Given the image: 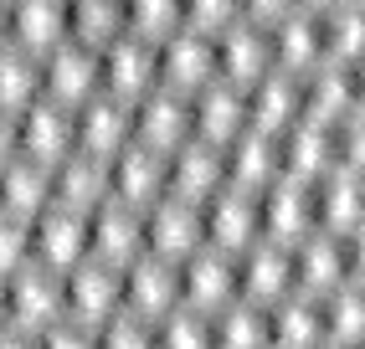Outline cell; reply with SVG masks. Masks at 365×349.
Instances as JSON below:
<instances>
[{"mask_svg":"<svg viewBox=\"0 0 365 349\" xmlns=\"http://www.w3.org/2000/svg\"><path fill=\"white\" fill-rule=\"evenodd\" d=\"M6 318L26 334H46L52 323L67 318V288H62V272L26 262L6 278Z\"/></svg>","mask_w":365,"mask_h":349,"instance_id":"obj_1","label":"cell"},{"mask_svg":"<svg viewBox=\"0 0 365 349\" xmlns=\"http://www.w3.org/2000/svg\"><path fill=\"white\" fill-rule=\"evenodd\" d=\"M155 83L175 93H196L216 83V41L196 26H175L165 41H155Z\"/></svg>","mask_w":365,"mask_h":349,"instance_id":"obj_2","label":"cell"},{"mask_svg":"<svg viewBox=\"0 0 365 349\" xmlns=\"http://www.w3.org/2000/svg\"><path fill=\"white\" fill-rule=\"evenodd\" d=\"M180 303L196 313H216L237 298V257L222 252V246L201 241L196 252H185L180 262Z\"/></svg>","mask_w":365,"mask_h":349,"instance_id":"obj_3","label":"cell"},{"mask_svg":"<svg viewBox=\"0 0 365 349\" xmlns=\"http://www.w3.org/2000/svg\"><path fill=\"white\" fill-rule=\"evenodd\" d=\"M93 93H103L98 46H88V41H78V36L57 41L52 52L41 57V98H57V103L78 108V103H88Z\"/></svg>","mask_w":365,"mask_h":349,"instance_id":"obj_4","label":"cell"},{"mask_svg":"<svg viewBox=\"0 0 365 349\" xmlns=\"http://www.w3.org/2000/svg\"><path fill=\"white\" fill-rule=\"evenodd\" d=\"M118 288H124V308L139 318H165L180 303V267L160 252H139L134 262L118 267Z\"/></svg>","mask_w":365,"mask_h":349,"instance_id":"obj_5","label":"cell"},{"mask_svg":"<svg viewBox=\"0 0 365 349\" xmlns=\"http://www.w3.org/2000/svg\"><path fill=\"white\" fill-rule=\"evenodd\" d=\"M201 226H206V241L222 246V252H247L252 241H262V221H257V190L247 185H222L201 206Z\"/></svg>","mask_w":365,"mask_h":349,"instance_id":"obj_6","label":"cell"},{"mask_svg":"<svg viewBox=\"0 0 365 349\" xmlns=\"http://www.w3.org/2000/svg\"><path fill=\"white\" fill-rule=\"evenodd\" d=\"M257 221H262V241L273 246H299L314 231V190L304 180L278 174L273 185L257 190Z\"/></svg>","mask_w":365,"mask_h":349,"instance_id":"obj_7","label":"cell"},{"mask_svg":"<svg viewBox=\"0 0 365 349\" xmlns=\"http://www.w3.org/2000/svg\"><path fill=\"white\" fill-rule=\"evenodd\" d=\"M222 185H227V155H222L216 144H206V139L190 134L185 144H175V149L165 155V190H170V195L206 206Z\"/></svg>","mask_w":365,"mask_h":349,"instance_id":"obj_8","label":"cell"},{"mask_svg":"<svg viewBox=\"0 0 365 349\" xmlns=\"http://www.w3.org/2000/svg\"><path fill=\"white\" fill-rule=\"evenodd\" d=\"M211 41H216V78L232 83V88H252L273 67V36H267V26H257L247 16H237Z\"/></svg>","mask_w":365,"mask_h":349,"instance_id":"obj_9","label":"cell"},{"mask_svg":"<svg viewBox=\"0 0 365 349\" xmlns=\"http://www.w3.org/2000/svg\"><path fill=\"white\" fill-rule=\"evenodd\" d=\"M62 288H67V318L98 329L103 318H113L124 308V288H118V267L98 262V257H83L78 267L62 272Z\"/></svg>","mask_w":365,"mask_h":349,"instance_id":"obj_10","label":"cell"},{"mask_svg":"<svg viewBox=\"0 0 365 349\" xmlns=\"http://www.w3.org/2000/svg\"><path fill=\"white\" fill-rule=\"evenodd\" d=\"M201 241H206V226H201L196 201H180V195L165 190L155 206H144V252H160L170 262H180Z\"/></svg>","mask_w":365,"mask_h":349,"instance_id":"obj_11","label":"cell"},{"mask_svg":"<svg viewBox=\"0 0 365 349\" xmlns=\"http://www.w3.org/2000/svg\"><path fill=\"white\" fill-rule=\"evenodd\" d=\"M129 118H134V139L160 149V155H170L175 144L190 139V98L175 93V88H160L155 83L150 93H139L129 103Z\"/></svg>","mask_w":365,"mask_h":349,"instance_id":"obj_12","label":"cell"},{"mask_svg":"<svg viewBox=\"0 0 365 349\" xmlns=\"http://www.w3.org/2000/svg\"><path fill=\"white\" fill-rule=\"evenodd\" d=\"M72 149H83V155H98V160H113L118 149L134 139V118H129V103L113 93H93L88 103L72 108Z\"/></svg>","mask_w":365,"mask_h":349,"instance_id":"obj_13","label":"cell"},{"mask_svg":"<svg viewBox=\"0 0 365 349\" xmlns=\"http://www.w3.org/2000/svg\"><path fill=\"white\" fill-rule=\"evenodd\" d=\"M98 78H103V93L134 103L139 93L155 88V41H144L134 31H118L113 41L98 46Z\"/></svg>","mask_w":365,"mask_h":349,"instance_id":"obj_14","label":"cell"},{"mask_svg":"<svg viewBox=\"0 0 365 349\" xmlns=\"http://www.w3.org/2000/svg\"><path fill=\"white\" fill-rule=\"evenodd\" d=\"M83 257H88V216L52 201L31 221V262L52 267V272H67Z\"/></svg>","mask_w":365,"mask_h":349,"instance_id":"obj_15","label":"cell"},{"mask_svg":"<svg viewBox=\"0 0 365 349\" xmlns=\"http://www.w3.org/2000/svg\"><path fill=\"white\" fill-rule=\"evenodd\" d=\"M139 252H144V211L139 206H124L108 195L98 211H88V257L124 267Z\"/></svg>","mask_w":365,"mask_h":349,"instance_id":"obj_16","label":"cell"},{"mask_svg":"<svg viewBox=\"0 0 365 349\" xmlns=\"http://www.w3.org/2000/svg\"><path fill=\"white\" fill-rule=\"evenodd\" d=\"M288 293H294V257H288V246L252 241L247 252H237V298H247L257 308H273Z\"/></svg>","mask_w":365,"mask_h":349,"instance_id":"obj_17","label":"cell"},{"mask_svg":"<svg viewBox=\"0 0 365 349\" xmlns=\"http://www.w3.org/2000/svg\"><path fill=\"white\" fill-rule=\"evenodd\" d=\"M242 129H247V88H232V83H206L190 93V134L227 149Z\"/></svg>","mask_w":365,"mask_h":349,"instance_id":"obj_18","label":"cell"},{"mask_svg":"<svg viewBox=\"0 0 365 349\" xmlns=\"http://www.w3.org/2000/svg\"><path fill=\"white\" fill-rule=\"evenodd\" d=\"M108 195L124 201V206H139V211L155 206L165 195V155L150 149V144H139V139H129L108 160Z\"/></svg>","mask_w":365,"mask_h":349,"instance_id":"obj_19","label":"cell"},{"mask_svg":"<svg viewBox=\"0 0 365 349\" xmlns=\"http://www.w3.org/2000/svg\"><path fill=\"white\" fill-rule=\"evenodd\" d=\"M21 123V155L36 160V165H62L72 155V139H78V129H72V108L57 103V98H36L31 108L16 113Z\"/></svg>","mask_w":365,"mask_h":349,"instance_id":"obj_20","label":"cell"},{"mask_svg":"<svg viewBox=\"0 0 365 349\" xmlns=\"http://www.w3.org/2000/svg\"><path fill=\"white\" fill-rule=\"evenodd\" d=\"M309 190H314V226H319V231L345 236L350 226L365 221V174L360 170L329 165Z\"/></svg>","mask_w":365,"mask_h":349,"instance_id":"obj_21","label":"cell"},{"mask_svg":"<svg viewBox=\"0 0 365 349\" xmlns=\"http://www.w3.org/2000/svg\"><path fill=\"white\" fill-rule=\"evenodd\" d=\"M288 257H294V293L324 298V293H334L339 283H350L345 241H339L334 231H319V226H314L299 246H288Z\"/></svg>","mask_w":365,"mask_h":349,"instance_id":"obj_22","label":"cell"},{"mask_svg":"<svg viewBox=\"0 0 365 349\" xmlns=\"http://www.w3.org/2000/svg\"><path fill=\"white\" fill-rule=\"evenodd\" d=\"M329 165H334V129H324L314 118H299L278 134V174L314 185Z\"/></svg>","mask_w":365,"mask_h":349,"instance_id":"obj_23","label":"cell"},{"mask_svg":"<svg viewBox=\"0 0 365 349\" xmlns=\"http://www.w3.org/2000/svg\"><path fill=\"white\" fill-rule=\"evenodd\" d=\"M299 98H304V118L334 129L345 113H355V78L345 62H314L299 78Z\"/></svg>","mask_w":365,"mask_h":349,"instance_id":"obj_24","label":"cell"},{"mask_svg":"<svg viewBox=\"0 0 365 349\" xmlns=\"http://www.w3.org/2000/svg\"><path fill=\"white\" fill-rule=\"evenodd\" d=\"M304 118V98H299V78L283 67H267L262 78L247 88V123L262 134H283L288 123Z\"/></svg>","mask_w":365,"mask_h":349,"instance_id":"obj_25","label":"cell"},{"mask_svg":"<svg viewBox=\"0 0 365 349\" xmlns=\"http://www.w3.org/2000/svg\"><path fill=\"white\" fill-rule=\"evenodd\" d=\"M52 195H57V206H72L83 216L98 211L108 201V160L72 149L62 165H52Z\"/></svg>","mask_w":365,"mask_h":349,"instance_id":"obj_26","label":"cell"},{"mask_svg":"<svg viewBox=\"0 0 365 349\" xmlns=\"http://www.w3.org/2000/svg\"><path fill=\"white\" fill-rule=\"evenodd\" d=\"M267 36H273V67L294 72V78H304V72L314 62H324V36H319V16L294 6L283 21H273L267 26Z\"/></svg>","mask_w":365,"mask_h":349,"instance_id":"obj_27","label":"cell"},{"mask_svg":"<svg viewBox=\"0 0 365 349\" xmlns=\"http://www.w3.org/2000/svg\"><path fill=\"white\" fill-rule=\"evenodd\" d=\"M52 201H57L52 195V165H36L26 155H16L0 170V211H11L21 221H36Z\"/></svg>","mask_w":365,"mask_h":349,"instance_id":"obj_28","label":"cell"},{"mask_svg":"<svg viewBox=\"0 0 365 349\" xmlns=\"http://www.w3.org/2000/svg\"><path fill=\"white\" fill-rule=\"evenodd\" d=\"M227 180L232 185H247V190H262L278 180V134H262V129H242L227 149Z\"/></svg>","mask_w":365,"mask_h":349,"instance_id":"obj_29","label":"cell"},{"mask_svg":"<svg viewBox=\"0 0 365 349\" xmlns=\"http://www.w3.org/2000/svg\"><path fill=\"white\" fill-rule=\"evenodd\" d=\"M11 41L46 57L67 41V0H11Z\"/></svg>","mask_w":365,"mask_h":349,"instance_id":"obj_30","label":"cell"},{"mask_svg":"<svg viewBox=\"0 0 365 349\" xmlns=\"http://www.w3.org/2000/svg\"><path fill=\"white\" fill-rule=\"evenodd\" d=\"M267 339L273 349H314L324 344V318H319V298L309 293H288L267 308Z\"/></svg>","mask_w":365,"mask_h":349,"instance_id":"obj_31","label":"cell"},{"mask_svg":"<svg viewBox=\"0 0 365 349\" xmlns=\"http://www.w3.org/2000/svg\"><path fill=\"white\" fill-rule=\"evenodd\" d=\"M211 349H273L267 339V308L232 298L227 308L211 313Z\"/></svg>","mask_w":365,"mask_h":349,"instance_id":"obj_32","label":"cell"},{"mask_svg":"<svg viewBox=\"0 0 365 349\" xmlns=\"http://www.w3.org/2000/svg\"><path fill=\"white\" fill-rule=\"evenodd\" d=\"M319 36H324V62H345L355 67L365 57V6L360 0H339L319 16Z\"/></svg>","mask_w":365,"mask_h":349,"instance_id":"obj_33","label":"cell"},{"mask_svg":"<svg viewBox=\"0 0 365 349\" xmlns=\"http://www.w3.org/2000/svg\"><path fill=\"white\" fill-rule=\"evenodd\" d=\"M41 98V57L26 52V46L6 41L0 46V108L6 113H21Z\"/></svg>","mask_w":365,"mask_h":349,"instance_id":"obj_34","label":"cell"},{"mask_svg":"<svg viewBox=\"0 0 365 349\" xmlns=\"http://www.w3.org/2000/svg\"><path fill=\"white\" fill-rule=\"evenodd\" d=\"M319 318H324V339L355 349L365 339V283H339L334 293H324Z\"/></svg>","mask_w":365,"mask_h":349,"instance_id":"obj_35","label":"cell"},{"mask_svg":"<svg viewBox=\"0 0 365 349\" xmlns=\"http://www.w3.org/2000/svg\"><path fill=\"white\" fill-rule=\"evenodd\" d=\"M124 31V0H67V36L103 46Z\"/></svg>","mask_w":365,"mask_h":349,"instance_id":"obj_36","label":"cell"},{"mask_svg":"<svg viewBox=\"0 0 365 349\" xmlns=\"http://www.w3.org/2000/svg\"><path fill=\"white\" fill-rule=\"evenodd\" d=\"M155 349H211V313L175 303L165 318H155Z\"/></svg>","mask_w":365,"mask_h":349,"instance_id":"obj_37","label":"cell"},{"mask_svg":"<svg viewBox=\"0 0 365 349\" xmlns=\"http://www.w3.org/2000/svg\"><path fill=\"white\" fill-rule=\"evenodd\" d=\"M175 26H185L180 0H124V31L144 41H165Z\"/></svg>","mask_w":365,"mask_h":349,"instance_id":"obj_38","label":"cell"},{"mask_svg":"<svg viewBox=\"0 0 365 349\" xmlns=\"http://www.w3.org/2000/svg\"><path fill=\"white\" fill-rule=\"evenodd\" d=\"M98 349H155V323L118 308L113 318L98 323Z\"/></svg>","mask_w":365,"mask_h":349,"instance_id":"obj_39","label":"cell"},{"mask_svg":"<svg viewBox=\"0 0 365 349\" xmlns=\"http://www.w3.org/2000/svg\"><path fill=\"white\" fill-rule=\"evenodd\" d=\"M26 262H31V221L0 211V278H11Z\"/></svg>","mask_w":365,"mask_h":349,"instance_id":"obj_40","label":"cell"},{"mask_svg":"<svg viewBox=\"0 0 365 349\" xmlns=\"http://www.w3.org/2000/svg\"><path fill=\"white\" fill-rule=\"evenodd\" d=\"M180 16H185V26L216 36L222 26H232L242 16V0H180Z\"/></svg>","mask_w":365,"mask_h":349,"instance_id":"obj_41","label":"cell"},{"mask_svg":"<svg viewBox=\"0 0 365 349\" xmlns=\"http://www.w3.org/2000/svg\"><path fill=\"white\" fill-rule=\"evenodd\" d=\"M36 339H41V349H98V329H88V323H78V318H62L46 334H36Z\"/></svg>","mask_w":365,"mask_h":349,"instance_id":"obj_42","label":"cell"},{"mask_svg":"<svg viewBox=\"0 0 365 349\" xmlns=\"http://www.w3.org/2000/svg\"><path fill=\"white\" fill-rule=\"evenodd\" d=\"M294 6H299V0H242V16L257 21V26H273V21H283Z\"/></svg>","mask_w":365,"mask_h":349,"instance_id":"obj_43","label":"cell"},{"mask_svg":"<svg viewBox=\"0 0 365 349\" xmlns=\"http://www.w3.org/2000/svg\"><path fill=\"white\" fill-rule=\"evenodd\" d=\"M339 241H345V267H350V283H365V221H360V226H350Z\"/></svg>","mask_w":365,"mask_h":349,"instance_id":"obj_44","label":"cell"},{"mask_svg":"<svg viewBox=\"0 0 365 349\" xmlns=\"http://www.w3.org/2000/svg\"><path fill=\"white\" fill-rule=\"evenodd\" d=\"M16 155H21V123H16V113L0 108V170H6Z\"/></svg>","mask_w":365,"mask_h":349,"instance_id":"obj_45","label":"cell"},{"mask_svg":"<svg viewBox=\"0 0 365 349\" xmlns=\"http://www.w3.org/2000/svg\"><path fill=\"white\" fill-rule=\"evenodd\" d=\"M0 349H41V339L26 334V329H16V323H6V329H0Z\"/></svg>","mask_w":365,"mask_h":349,"instance_id":"obj_46","label":"cell"},{"mask_svg":"<svg viewBox=\"0 0 365 349\" xmlns=\"http://www.w3.org/2000/svg\"><path fill=\"white\" fill-rule=\"evenodd\" d=\"M11 41V0H0V46Z\"/></svg>","mask_w":365,"mask_h":349,"instance_id":"obj_47","label":"cell"},{"mask_svg":"<svg viewBox=\"0 0 365 349\" xmlns=\"http://www.w3.org/2000/svg\"><path fill=\"white\" fill-rule=\"evenodd\" d=\"M299 6H304V11H314V16H324L329 6H339V0H299Z\"/></svg>","mask_w":365,"mask_h":349,"instance_id":"obj_48","label":"cell"},{"mask_svg":"<svg viewBox=\"0 0 365 349\" xmlns=\"http://www.w3.org/2000/svg\"><path fill=\"white\" fill-rule=\"evenodd\" d=\"M6 323H11L6 318V278H0V329H6Z\"/></svg>","mask_w":365,"mask_h":349,"instance_id":"obj_49","label":"cell"},{"mask_svg":"<svg viewBox=\"0 0 365 349\" xmlns=\"http://www.w3.org/2000/svg\"><path fill=\"white\" fill-rule=\"evenodd\" d=\"M314 349H350V344H334V339H324V344H314Z\"/></svg>","mask_w":365,"mask_h":349,"instance_id":"obj_50","label":"cell"},{"mask_svg":"<svg viewBox=\"0 0 365 349\" xmlns=\"http://www.w3.org/2000/svg\"><path fill=\"white\" fill-rule=\"evenodd\" d=\"M360 6H365V0H360Z\"/></svg>","mask_w":365,"mask_h":349,"instance_id":"obj_51","label":"cell"}]
</instances>
